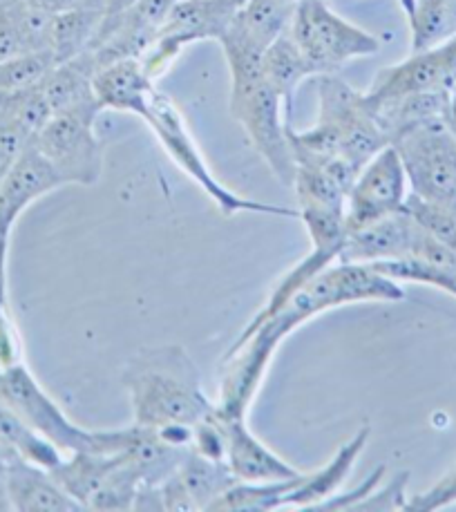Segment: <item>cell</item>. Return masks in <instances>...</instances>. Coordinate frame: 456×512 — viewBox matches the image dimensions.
I'll return each instance as SVG.
<instances>
[{
	"label": "cell",
	"mask_w": 456,
	"mask_h": 512,
	"mask_svg": "<svg viewBox=\"0 0 456 512\" xmlns=\"http://www.w3.org/2000/svg\"><path fill=\"white\" fill-rule=\"evenodd\" d=\"M32 141L34 137L30 132L0 112V182H3L9 168L16 164V159L23 155V150L30 146Z\"/></svg>",
	"instance_id": "cell-29"
},
{
	"label": "cell",
	"mask_w": 456,
	"mask_h": 512,
	"mask_svg": "<svg viewBox=\"0 0 456 512\" xmlns=\"http://www.w3.org/2000/svg\"><path fill=\"white\" fill-rule=\"evenodd\" d=\"M121 385L128 390L132 423L144 428H190L213 412L195 360L184 347L146 349L123 367Z\"/></svg>",
	"instance_id": "cell-2"
},
{
	"label": "cell",
	"mask_w": 456,
	"mask_h": 512,
	"mask_svg": "<svg viewBox=\"0 0 456 512\" xmlns=\"http://www.w3.org/2000/svg\"><path fill=\"white\" fill-rule=\"evenodd\" d=\"M369 436H372V428H369V425H363V428H360L345 445H342V448L336 452V457L331 459L327 466H322L320 470L311 474L302 472L296 488L282 497L280 510L282 508L311 510L318 504H322V501H327L329 497H334L338 488L345 483L347 474L354 470L360 454H363V450L367 448Z\"/></svg>",
	"instance_id": "cell-18"
},
{
	"label": "cell",
	"mask_w": 456,
	"mask_h": 512,
	"mask_svg": "<svg viewBox=\"0 0 456 512\" xmlns=\"http://www.w3.org/2000/svg\"><path fill=\"white\" fill-rule=\"evenodd\" d=\"M448 121H450L452 130L456 132V83L452 85V90H450V110H448Z\"/></svg>",
	"instance_id": "cell-35"
},
{
	"label": "cell",
	"mask_w": 456,
	"mask_h": 512,
	"mask_svg": "<svg viewBox=\"0 0 456 512\" xmlns=\"http://www.w3.org/2000/svg\"><path fill=\"white\" fill-rule=\"evenodd\" d=\"M407 195H410V184L403 161L392 146H385L360 168L349 188L345 199L347 233L403 211Z\"/></svg>",
	"instance_id": "cell-11"
},
{
	"label": "cell",
	"mask_w": 456,
	"mask_h": 512,
	"mask_svg": "<svg viewBox=\"0 0 456 512\" xmlns=\"http://www.w3.org/2000/svg\"><path fill=\"white\" fill-rule=\"evenodd\" d=\"M50 27L52 16L23 0H5L0 5V63L32 52H50Z\"/></svg>",
	"instance_id": "cell-19"
},
{
	"label": "cell",
	"mask_w": 456,
	"mask_h": 512,
	"mask_svg": "<svg viewBox=\"0 0 456 512\" xmlns=\"http://www.w3.org/2000/svg\"><path fill=\"white\" fill-rule=\"evenodd\" d=\"M403 211L410 215L425 233H430L436 240L450 244L452 249H456V213L450 211V208L425 202V199L410 193L407 195Z\"/></svg>",
	"instance_id": "cell-27"
},
{
	"label": "cell",
	"mask_w": 456,
	"mask_h": 512,
	"mask_svg": "<svg viewBox=\"0 0 456 512\" xmlns=\"http://www.w3.org/2000/svg\"><path fill=\"white\" fill-rule=\"evenodd\" d=\"M287 34L309 63L313 77L336 74L345 63L380 50L378 36L345 21L325 0H298Z\"/></svg>",
	"instance_id": "cell-6"
},
{
	"label": "cell",
	"mask_w": 456,
	"mask_h": 512,
	"mask_svg": "<svg viewBox=\"0 0 456 512\" xmlns=\"http://www.w3.org/2000/svg\"><path fill=\"white\" fill-rule=\"evenodd\" d=\"M0 398L36 434H41L63 454L108 452V430L94 432L76 425L61 410V405L43 390L23 360L0 367Z\"/></svg>",
	"instance_id": "cell-8"
},
{
	"label": "cell",
	"mask_w": 456,
	"mask_h": 512,
	"mask_svg": "<svg viewBox=\"0 0 456 512\" xmlns=\"http://www.w3.org/2000/svg\"><path fill=\"white\" fill-rule=\"evenodd\" d=\"M398 3H401V7H403V12L407 14L412 9V5H414V0H398Z\"/></svg>",
	"instance_id": "cell-36"
},
{
	"label": "cell",
	"mask_w": 456,
	"mask_h": 512,
	"mask_svg": "<svg viewBox=\"0 0 456 512\" xmlns=\"http://www.w3.org/2000/svg\"><path fill=\"white\" fill-rule=\"evenodd\" d=\"M23 3H27L47 16H56V14L70 12V9L79 7V5L90 3V0H23Z\"/></svg>",
	"instance_id": "cell-33"
},
{
	"label": "cell",
	"mask_w": 456,
	"mask_h": 512,
	"mask_svg": "<svg viewBox=\"0 0 456 512\" xmlns=\"http://www.w3.org/2000/svg\"><path fill=\"white\" fill-rule=\"evenodd\" d=\"M410 193L456 213V132L448 117L425 119L394 137Z\"/></svg>",
	"instance_id": "cell-7"
},
{
	"label": "cell",
	"mask_w": 456,
	"mask_h": 512,
	"mask_svg": "<svg viewBox=\"0 0 456 512\" xmlns=\"http://www.w3.org/2000/svg\"><path fill=\"white\" fill-rule=\"evenodd\" d=\"M231 70V115L244 128L251 146L266 161L280 184L293 186V164L287 128L289 108L262 74L264 52L231 36L220 41Z\"/></svg>",
	"instance_id": "cell-4"
},
{
	"label": "cell",
	"mask_w": 456,
	"mask_h": 512,
	"mask_svg": "<svg viewBox=\"0 0 456 512\" xmlns=\"http://www.w3.org/2000/svg\"><path fill=\"white\" fill-rule=\"evenodd\" d=\"M94 74H97V63L88 50L70 61L56 63L41 81V92L50 103L52 115L97 101L94 97Z\"/></svg>",
	"instance_id": "cell-21"
},
{
	"label": "cell",
	"mask_w": 456,
	"mask_h": 512,
	"mask_svg": "<svg viewBox=\"0 0 456 512\" xmlns=\"http://www.w3.org/2000/svg\"><path fill=\"white\" fill-rule=\"evenodd\" d=\"M456 504V466L434 483L432 488L425 492H418V495L407 497L405 510L410 512H434L443 510Z\"/></svg>",
	"instance_id": "cell-30"
},
{
	"label": "cell",
	"mask_w": 456,
	"mask_h": 512,
	"mask_svg": "<svg viewBox=\"0 0 456 512\" xmlns=\"http://www.w3.org/2000/svg\"><path fill=\"white\" fill-rule=\"evenodd\" d=\"M157 81L146 72L139 59H121L94 74V97L103 110L130 112L135 110Z\"/></svg>",
	"instance_id": "cell-20"
},
{
	"label": "cell",
	"mask_w": 456,
	"mask_h": 512,
	"mask_svg": "<svg viewBox=\"0 0 456 512\" xmlns=\"http://www.w3.org/2000/svg\"><path fill=\"white\" fill-rule=\"evenodd\" d=\"M99 101L54 112L34 137L36 148L50 159L65 186H94L103 175V146L97 137Z\"/></svg>",
	"instance_id": "cell-9"
},
{
	"label": "cell",
	"mask_w": 456,
	"mask_h": 512,
	"mask_svg": "<svg viewBox=\"0 0 456 512\" xmlns=\"http://www.w3.org/2000/svg\"><path fill=\"white\" fill-rule=\"evenodd\" d=\"M7 492L16 512H76L83 510L54 474L23 457L7 470Z\"/></svg>",
	"instance_id": "cell-17"
},
{
	"label": "cell",
	"mask_w": 456,
	"mask_h": 512,
	"mask_svg": "<svg viewBox=\"0 0 456 512\" xmlns=\"http://www.w3.org/2000/svg\"><path fill=\"white\" fill-rule=\"evenodd\" d=\"M0 443L14 450L18 457L47 470L56 468L63 461V452L56 450L41 434H36L3 398H0Z\"/></svg>",
	"instance_id": "cell-25"
},
{
	"label": "cell",
	"mask_w": 456,
	"mask_h": 512,
	"mask_svg": "<svg viewBox=\"0 0 456 512\" xmlns=\"http://www.w3.org/2000/svg\"><path fill=\"white\" fill-rule=\"evenodd\" d=\"M244 3L246 0H179L139 61L150 77L159 81L184 47L199 41H220Z\"/></svg>",
	"instance_id": "cell-10"
},
{
	"label": "cell",
	"mask_w": 456,
	"mask_h": 512,
	"mask_svg": "<svg viewBox=\"0 0 456 512\" xmlns=\"http://www.w3.org/2000/svg\"><path fill=\"white\" fill-rule=\"evenodd\" d=\"M5 3V0H0V5H3Z\"/></svg>",
	"instance_id": "cell-37"
},
{
	"label": "cell",
	"mask_w": 456,
	"mask_h": 512,
	"mask_svg": "<svg viewBox=\"0 0 456 512\" xmlns=\"http://www.w3.org/2000/svg\"><path fill=\"white\" fill-rule=\"evenodd\" d=\"M7 255L9 244L0 240V367H7L21 360V345H18V336L12 316H9L7 302Z\"/></svg>",
	"instance_id": "cell-28"
},
{
	"label": "cell",
	"mask_w": 456,
	"mask_h": 512,
	"mask_svg": "<svg viewBox=\"0 0 456 512\" xmlns=\"http://www.w3.org/2000/svg\"><path fill=\"white\" fill-rule=\"evenodd\" d=\"M407 479H410V472H398L385 490H372V495L358 501L351 510H405Z\"/></svg>",
	"instance_id": "cell-31"
},
{
	"label": "cell",
	"mask_w": 456,
	"mask_h": 512,
	"mask_svg": "<svg viewBox=\"0 0 456 512\" xmlns=\"http://www.w3.org/2000/svg\"><path fill=\"white\" fill-rule=\"evenodd\" d=\"M291 155L338 161L360 173L378 150L389 146L365 92H358L338 74L318 77V119L309 130L287 128Z\"/></svg>",
	"instance_id": "cell-3"
},
{
	"label": "cell",
	"mask_w": 456,
	"mask_h": 512,
	"mask_svg": "<svg viewBox=\"0 0 456 512\" xmlns=\"http://www.w3.org/2000/svg\"><path fill=\"white\" fill-rule=\"evenodd\" d=\"M385 477V466L376 468L369 477L360 483V486H356L351 492H345V495H334L329 497L327 501H322V504H318L316 508L311 510H351L354 508L358 501H363L365 497L372 495V490H376L380 486V481H383Z\"/></svg>",
	"instance_id": "cell-32"
},
{
	"label": "cell",
	"mask_w": 456,
	"mask_h": 512,
	"mask_svg": "<svg viewBox=\"0 0 456 512\" xmlns=\"http://www.w3.org/2000/svg\"><path fill=\"white\" fill-rule=\"evenodd\" d=\"M231 468L190 450L179 468L159 486L164 510H211L224 492L235 486Z\"/></svg>",
	"instance_id": "cell-14"
},
{
	"label": "cell",
	"mask_w": 456,
	"mask_h": 512,
	"mask_svg": "<svg viewBox=\"0 0 456 512\" xmlns=\"http://www.w3.org/2000/svg\"><path fill=\"white\" fill-rule=\"evenodd\" d=\"M456 83V36L423 52H412L401 63L378 72L367 97L374 101L421 92H450Z\"/></svg>",
	"instance_id": "cell-12"
},
{
	"label": "cell",
	"mask_w": 456,
	"mask_h": 512,
	"mask_svg": "<svg viewBox=\"0 0 456 512\" xmlns=\"http://www.w3.org/2000/svg\"><path fill=\"white\" fill-rule=\"evenodd\" d=\"M54 65L56 61L50 52H32L0 63V99L41 85Z\"/></svg>",
	"instance_id": "cell-26"
},
{
	"label": "cell",
	"mask_w": 456,
	"mask_h": 512,
	"mask_svg": "<svg viewBox=\"0 0 456 512\" xmlns=\"http://www.w3.org/2000/svg\"><path fill=\"white\" fill-rule=\"evenodd\" d=\"M14 510L12 508V499H9V492H7V479L0 477V512H9Z\"/></svg>",
	"instance_id": "cell-34"
},
{
	"label": "cell",
	"mask_w": 456,
	"mask_h": 512,
	"mask_svg": "<svg viewBox=\"0 0 456 512\" xmlns=\"http://www.w3.org/2000/svg\"><path fill=\"white\" fill-rule=\"evenodd\" d=\"M135 115L146 121V126L157 137L161 148L166 150L168 157L202 188L206 197L217 206L224 217H233L240 213L255 215H271V217H287V220H300V211H293L287 206H275L266 202H255V199L237 195L231 188H226L220 179L208 168L206 159L199 150L197 141L190 135L182 112L175 106V101L166 97L164 92L152 85L144 101L139 103Z\"/></svg>",
	"instance_id": "cell-5"
},
{
	"label": "cell",
	"mask_w": 456,
	"mask_h": 512,
	"mask_svg": "<svg viewBox=\"0 0 456 512\" xmlns=\"http://www.w3.org/2000/svg\"><path fill=\"white\" fill-rule=\"evenodd\" d=\"M410 23L412 52H423L456 36V0H414L405 14Z\"/></svg>",
	"instance_id": "cell-23"
},
{
	"label": "cell",
	"mask_w": 456,
	"mask_h": 512,
	"mask_svg": "<svg viewBox=\"0 0 456 512\" xmlns=\"http://www.w3.org/2000/svg\"><path fill=\"white\" fill-rule=\"evenodd\" d=\"M418 226L405 211L387 215L383 220L349 231L340 260L349 264L376 267L383 262L410 258Z\"/></svg>",
	"instance_id": "cell-16"
},
{
	"label": "cell",
	"mask_w": 456,
	"mask_h": 512,
	"mask_svg": "<svg viewBox=\"0 0 456 512\" xmlns=\"http://www.w3.org/2000/svg\"><path fill=\"white\" fill-rule=\"evenodd\" d=\"M103 21V0L70 9V12L52 16L50 27V52L56 63L70 61L74 56L90 50Z\"/></svg>",
	"instance_id": "cell-22"
},
{
	"label": "cell",
	"mask_w": 456,
	"mask_h": 512,
	"mask_svg": "<svg viewBox=\"0 0 456 512\" xmlns=\"http://www.w3.org/2000/svg\"><path fill=\"white\" fill-rule=\"evenodd\" d=\"M401 282L367 264L336 262L304 284L275 314L253 329L249 338L226 349L222 360L220 407L231 416H249L278 347L309 320L358 302H403Z\"/></svg>",
	"instance_id": "cell-1"
},
{
	"label": "cell",
	"mask_w": 456,
	"mask_h": 512,
	"mask_svg": "<svg viewBox=\"0 0 456 512\" xmlns=\"http://www.w3.org/2000/svg\"><path fill=\"white\" fill-rule=\"evenodd\" d=\"M63 186V177L32 141L0 182V240L9 244L27 208Z\"/></svg>",
	"instance_id": "cell-13"
},
{
	"label": "cell",
	"mask_w": 456,
	"mask_h": 512,
	"mask_svg": "<svg viewBox=\"0 0 456 512\" xmlns=\"http://www.w3.org/2000/svg\"><path fill=\"white\" fill-rule=\"evenodd\" d=\"M215 414L226 436V466L231 468L237 481L269 483L298 477L300 470L278 457L271 448H266L258 436L249 430L244 416L224 414L217 405Z\"/></svg>",
	"instance_id": "cell-15"
},
{
	"label": "cell",
	"mask_w": 456,
	"mask_h": 512,
	"mask_svg": "<svg viewBox=\"0 0 456 512\" xmlns=\"http://www.w3.org/2000/svg\"><path fill=\"white\" fill-rule=\"evenodd\" d=\"M262 74L271 88L280 94L291 112V101L298 85L313 77L309 63L304 61L300 50L284 32L278 41H273L269 50L262 56Z\"/></svg>",
	"instance_id": "cell-24"
}]
</instances>
